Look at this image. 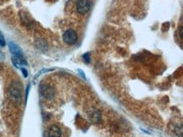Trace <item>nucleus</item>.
Masks as SVG:
<instances>
[{
	"label": "nucleus",
	"mask_w": 183,
	"mask_h": 137,
	"mask_svg": "<svg viewBox=\"0 0 183 137\" xmlns=\"http://www.w3.org/2000/svg\"><path fill=\"white\" fill-rule=\"evenodd\" d=\"M62 39L64 42L67 43L68 45H74L78 41V35L74 30L69 29L64 32L62 36Z\"/></svg>",
	"instance_id": "f257e3e1"
},
{
	"label": "nucleus",
	"mask_w": 183,
	"mask_h": 137,
	"mask_svg": "<svg viewBox=\"0 0 183 137\" xmlns=\"http://www.w3.org/2000/svg\"><path fill=\"white\" fill-rule=\"evenodd\" d=\"M9 94L15 101H20L22 96V90L21 85L18 82H14L9 88Z\"/></svg>",
	"instance_id": "f03ea898"
},
{
	"label": "nucleus",
	"mask_w": 183,
	"mask_h": 137,
	"mask_svg": "<svg viewBox=\"0 0 183 137\" xmlns=\"http://www.w3.org/2000/svg\"><path fill=\"white\" fill-rule=\"evenodd\" d=\"M40 91H41V96L48 100L52 99L55 96L54 88L52 86H51L50 85H47V84L41 85Z\"/></svg>",
	"instance_id": "7ed1b4c3"
},
{
	"label": "nucleus",
	"mask_w": 183,
	"mask_h": 137,
	"mask_svg": "<svg viewBox=\"0 0 183 137\" xmlns=\"http://www.w3.org/2000/svg\"><path fill=\"white\" fill-rule=\"evenodd\" d=\"M89 120L93 123H98L101 120V113L100 110L96 108H89L87 113Z\"/></svg>",
	"instance_id": "20e7f679"
},
{
	"label": "nucleus",
	"mask_w": 183,
	"mask_h": 137,
	"mask_svg": "<svg viewBox=\"0 0 183 137\" xmlns=\"http://www.w3.org/2000/svg\"><path fill=\"white\" fill-rule=\"evenodd\" d=\"M76 9H77V11L79 14H86L90 9L89 0H79L76 4Z\"/></svg>",
	"instance_id": "39448f33"
},
{
	"label": "nucleus",
	"mask_w": 183,
	"mask_h": 137,
	"mask_svg": "<svg viewBox=\"0 0 183 137\" xmlns=\"http://www.w3.org/2000/svg\"><path fill=\"white\" fill-rule=\"evenodd\" d=\"M9 51H10L14 56H20V57H22L23 52H22L21 48H20L17 44H15L14 42L10 41V42L9 43Z\"/></svg>",
	"instance_id": "423d86ee"
},
{
	"label": "nucleus",
	"mask_w": 183,
	"mask_h": 137,
	"mask_svg": "<svg viewBox=\"0 0 183 137\" xmlns=\"http://www.w3.org/2000/svg\"><path fill=\"white\" fill-rule=\"evenodd\" d=\"M48 137H62V132L59 127L52 125L48 130Z\"/></svg>",
	"instance_id": "0eeeda50"
},
{
	"label": "nucleus",
	"mask_w": 183,
	"mask_h": 137,
	"mask_svg": "<svg viewBox=\"0 0 183 137\" xmlns=\"http://www.w3.org/2000/svg\"><path fill=\"white\" fill-rule=\"evenodd\" d=\"M12 62H13L14 66L17 67V68H21L22 66L27 64L26 61L22 57H20V56H14V57H12Z\"/></svg>",
	"instance_id": "6e6552de"
},
{
	"label": "nucleus",
	"mask_w": 183,
	"mask_h": 137,
	"mask_svg": "<svg viewBox=\"0 0 183 137\" xmlns=\"http://www.w3.org/2000/svg\"><path fill=\"white\" fill-rule=\"evenodd\" d=\"M36 46H37V48H39V49H41V50L47 49V48H48L47 43H46L44 41H37V42H36Z\"/></svg>",
	"instance_id": "1a4fd4ad"
},
{
	"label": "nucleus",
	"mask_w": 183,
	"mask_h": 137,
	"mask_svg": "<svg viewBox=\"0 0 183 137\" xmlns=\"http://www.w3.org/2000/svg\"><path fill=\"white\" fill-rule=\"evenodd\" d=\"M5 44H6V42H5L4 36L2 34V32H0V46L4 47V46H5Z\"/></svg>",
	"instance_id": "9d476101"
},
{
	"label": "nucleus",
	"mask_w": 183,
	"mask_h": 137,
	"mask_svg": "<svg viewBox=\"0 0 183 137\" xmlns=\"http://www.w3.org/2000/svg\"><path fill=\"white\" fill-rule=\"evenodd\" d=\"M84 59L86 60L87 63H89V54H84Z\"/></svg>",
	"instance_id": "9b49d317"
},
{
	"label": "nucleus",
	"mask_w": 183,
	"mask_h": 137,
	"mask_svg": "<svg viewBox=\"0 0 183 137\" xmlns=\"http://www.w3.org/2000/svg\"><path fill=\"white\" fill-rule=\"evenodd\" d=\"M21 70H22V72H23V74H24L25 77H27L28 73H27V71H26V69L24 68H21Z\"/></svg>",
	"instance_id": "f8f14e48"
}]
</instances>
